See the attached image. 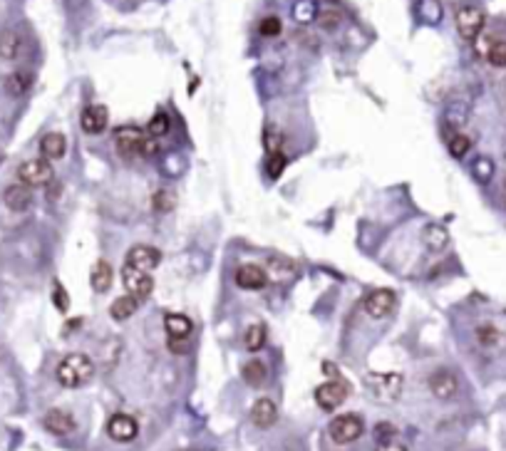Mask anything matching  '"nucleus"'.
<instances>
[{"instance_id": "1", "label": "nucleus", "mask_w": 506, "mask_h": 451, "mask_svg": "<svg viewBox=\"0 0 506 451\" xmlns=\"http://www.w3.org/2000/svg\"><path fill=\"white\" fill-rule=\"evenodd\" d=\"M55 374H57V382L63 384V387H68V389L82 387V384L90 382L92 374H95V362H92L87 355H82V352H72V355H68L60 365H57Z\"/></svg>"}, {"instance_id": "2", "label": "nucleus", "mask_w": 506, "mask_h": 451, "mask_svg": "<svg viewBox=\"0 0 506 451\" xmlns=\"http://www.w3.org/2000/svg\"><path fill=\"white\" fill-rule=\"evenodd\" d=\"M365 387L377 402H395L402 392V374L397 372H370Z\"/></svg>"}, {"instance_id": "3", "label": "nucleus", "mask_w": 506, "mask_h": 451, "mask_svg": "<svg viewBox=\"0 0 506 451\" xmlns=\"http://www.w3.org/2000/svg\"><path fill=\"white\" fill-rule=\"evenodd\" d=\"M365 432V424L358 414H340L330 422V439L335 444H353Z\"/></svg>"}, {"instance_id": "4", "label": "nucleus", "mask_w": 506, "mask_h": 451, "mask_svg": "<svg viewBox=\"0 0 506 451\" xmlns=\"http://www.w3.org/2000/svg\"><path fill=\"white\" fill-rule=\"evenodd\" d=\"M17 176H20V184L25 187H47L52 184V166L47 159H30V161L20 164V169H17Z\"/></svg>"}, {"instance_id": "5", "label": "nucleus", "mask_w": 506, "mask_h": 451, "mask_svg": "<svg viewBox=\"0 0 506 451\" xmlns=\"http://www.w3.org/2000/svg\"><path fill=\"white\" fill-rule=\"evenodd\" d=\"M144 141H147V134H144L139 127H120L114 132V144H117V152L122 157L132 159L139 157L144 149Z\"/></svg>"}, {"instance_id": "6", "label": "nucleus", "mask_w": 506, "mask_h": 451, "mask_svg": "<svg viewBox=\"0 0 506 451\" xmlns=\"http://www.w3.org/2000/svg\"><path fill=\"white\" fill-rule=\"evenodd\" d=\"M457 30L464 40H477L484 30V10L477 6H461L457 10Z\"/></svg>"}, {"instance_id": "7", "label": "nucleus", "mask_w": 506, "mask_h": 451, "mask_svg": "<svg viewBox=\"0 0 506 451\" xmlns=\"http://www.w3.org/2000/svg\"><path fill=\"white\" fill-rule=\"evenodd\" d=\"M347 392H350V389H347V384L342 382V379H330V382L320 384V387L315 389V402H318L320 409L333 412V409H338V406L347 399Z\"/></svg>"}, {"instance_id": "8", "label": "nucleus", "mask_w": 506, "mask_h": 451, "mask_svg": "<svg viewBox=\"0 0 506 451\" xmlns=\"http://www.w3.org/2000/svg\"><path fill=\"white\" fill-rule=\"evenodd\" d=\"M122 283H125L127 295H132V298H137V300L149 298L154 290L152 276L137 271V268H132V265H125V268H122Z\"/></svg>"}, {"instance_id": "9", "label": "nucleus", "mask_w": 506, "mask_h": 451, "mask_svg": "<svg viewBox=\"0 0 506 451\" xmlns=\"http://www.w3.org/2000/svg\"><path fill=\"white\" fill-rule=\"evenodd\" d=\"M107 434L112 436L114 441L127 444V441L137 439L139 424H137V419L129 417V414H114V417L107 422Z\"/></svg>"}, {"instance_id": "10", "label": "nucleus", "mask_w": 506, "mask_h": 451, "mask_svg": "<svg viewBox=\"0 0 506 451\" xmlns=\"http://www.w3.org/2000/svg\"><path fill=\"white\" fill-rule=\"evenodd\" d=\"M159 263H161V253L157 248H152V246H134L127 253V260H125V265H132V268H137L142 273L154 271Z\"/></svg>"}, {"instance_id": "11", "label": "nucleus", "mask_w": 506, "mask_h": 451, "mask_svg": "<svg viewBox=\"0 0 506 451\" xmlns=\"http://www.w3.org/2000/svg\"><path fill=\"white\" fill-rule=\"evenodd\" d=\"M365 312L370 317H385L393 312L395 308V293L393 290H385V288H377L365 298Z\"/></svg>"}, {"instance_id": "12", "label": "nucleus", "mask_w": 506, "mask_h": 451, "mask_svg": "<svg viewBox=\"0 0 506 451\" xmlns=\"http://www.w3.org/2000/svg\"><path fill=\"white\" fill-rule=\"evenodd\" d=\"M236 285L241 290H261L268 285V273L261 265H241L236 271Z\"/></svg>"}, {"instance_id": "13", "label": "nucleus", "mask_w": 506, "mask_h": 451, "mask_svg": "<svg viewBox=\"0 0 506 451\" xmlns=\"http://www.w3.org/2000/svg\"><path fill=\"white\" fill-rule=\"evenodd\" d=\"M276 419H278V406H276L274 399L268 397H261L256 404L251 406V422L256 424L258 429H268L274 427Z\"/></svg>"}, {"instance_id": "14", "label": "nucleus", "mask_w": 506, "mask_h": 451, "mask_svg": "<svg viewBox=\"0 0 506 451\" xmlns=\"http://www.w3.org/2000/svg\"><path fill=\"white\" fill-rule=\"evenodd\" d=\"M42 427L55 436H68V434H72L74 419L70 417L65 409H50V412L42 417Z\"/></svg>"}, {"instance_id": "15", "label": "nucleus", "mask_w": 506, "mask_h": 451, "mask_svg": "<svg viewBox=\"0 0 506 451\" xmlns=\"http://www.w3.org/2000/svg\"><path fill=\"white\" fill-rule=\"evenodd\" d=\"M3 201L10 211H28L33 206V189L25 184H13L3 193Z\"/></svg>"}, {"instance_id": "16", "label": "nucleus", "mask_w": 506, "mask_h": 451, "mask_svg": "<svg viewBox=\"0 0 506 451\" xmlns=\"http://www.w3.org/2000/svg\"><path fill=\"white\" fill-rule=\"evenodd\" d=\"M107 122H109V114H107V107H102V104H92L80 117V125L87 134H100V132H104Z\"/></svg>"}, {"instance_id": "17", "label": "nucleus", "mask_w": 506, "mask_h": 451, "mask_svg": "<svg viewBox=\"0 0 506 451\" xmlns=\"http://www.w3.org/2000/svg\"><path fill=\"white\" fill-rule=\"evenodd\" d=\"M429 389H432V395L439 397V399H450V397L457 395V377L450 370H437L429 377Z\"/></svg>"}, {"instance_id": "18", "label": "nucleus", "mask_w": 506, "mask_h": 451, "mask_svg": "<svg viewBox=\"0 0 506 451\" xmlns=\"http://www.w3.org/2000/svg\"><path fill=\"white\" fill-rule=\"evenodd\" d=\"M40 152H42V159L57 161V159H63L65 152H68V139L60 132H50V134H45L40 139Z\"/></svg>"}, {"instance_id": "19", "label": "nucleus", "mask_w": 506, "mask_h": 451, "mask_svg": "<svg viewBox=\"0 0 506 451\" xmlns=\"http://www.w3.org/2000/svg\"><path fill=\"white\" fill-rule=\"evenodd\" d=\"M23 50V38L17 30H3L0 33V60H15Z\"/></svg>"}, {"instance_id": "20", "label": "nucleus", "mask_w": 506, "mask_h": 451, "mask_svg": "<svg viewBox=\"0 0 506 451\" xmlns=\"http://www.w3.org/2000/svg\"><path fill=\"white\" fill-rule=\"evenodd\" d=\"M422 241H425V246L429 251L439 253V251H444L450 246V233H447V228H442V226L429 223L425 231H422Z\"/></svg>"}, {"instance_id": "21", "label": "nucleus", "mask_w": 506, "mask_h": 451, "mask_svg": "<svg viewBox=\"0 0 506 451\" xmlns=\"http://www.w3.org/2000/svg\"><path fill=\"white\" fill-rule=\"evenodd\" d=\"M241 377H244L246 384L251 387H263L268 382V367L263 365L261 360H251L241 367Z\"/></svg>"}, {"instance_id": "22", "label": "nucleus", "mask_w": 506, "mask_h": 451, "mask_svg": "<svg viewBox=\"0 0 506 451\" xmlns=\"http://www.w3.org/2000/svg\"><path fill=\"white\" fill-rule=\"evenodd\" d=\"M90 283L97 293H107L109 285H112V265L107 260H97V265L92 268Z\"/></svg>"}, {"instance_id": "23", "label": "nucleus", "mask_w": 506, "mask_h": 451, "mask_svg": "<svg viewBox=\"0 0 506 451\" xmlns=\"http://www.w3.org/2000/svg\"><path fill=\"white\" fill-rule=\"evenodd\" d=\"M164 327L166 333H169L171 340H179V338H189V333H191V320H189L187 315H166L164 317Z\"/></svg>"}, {"instance_id": "24", "label": "nucleus", "mask_w": 506, "mask_h": 451, "mask_svg": "<svg viewBox=\"0 0 506 451\" xmlns=\"http://www.w3.org/2000/svg\"><path fill=\"white\" fill-rule=\"evenodd\" d=\"M137 308H139L137 298H132V295H122V298H117L112 303L109 315H112L114 320H127V317H132L134 312H137Z\"/></svg>"}, {"instance_id": "25", "label": "nucleus", "mask_w": 506, "mask_h": 451, "mask_svg": "<svg viewBox=\"0 0 506 451\" xmlns=\"http://www.w3.org/2000/svg\"><path fill=\"white\" fill-rule=\"evenodd\" d=\"M30 85H33V77H30V72H10L6 77V92L10 97L25 95V92L30 90Z\"/></svg>"}, {"instance_id": "26", "label": "nucleus", "mask_w": 506, "mask_h": 451, "mask_svg": "<svg viewBox=\"0 0 506 451\" xmlns=\"http://www.w3.org/2000/svg\"><path fill=\"white\" fill-rule=\"evenodd\" d=\"M244 345H246V350H251V352L261 350L263 345H266V325H261V322H253V325L246 330Z\"/></svg>"}, {"instance_id": "27", "label": "nucleus", "mask_w": 506, "mask_h": 451, "mask_svg": "<svg viewBox=\"0 0 506 451\" xmlns=\"http://www.w3.org/2000/svg\"><path fill=\"white\" fill-rule=\"evenodd\" d=\"M318 23H320V28H325V30H335L338 25L342 23V13L338 10V8L328 6L318 13Z\"/></svg>"}, {"instance_id": "28", "label": "nucleus", "mask_w": 506, "mask_h": 451, "mask_svg": "<svg viewBox=\"0 0 506 451\" xmlns=\"http://www.w3.org/2000/svg\"><path fill=\"white\" fill-rule=\"evenodd\" d=\"M147 132H149V136H152V139H157V136H164L166 132H169V117H166L164 112H157L152 119H149Z\"/></svg>"}, {"instance_id": "29", "label": "nucleus", "mask_w": 506, "mask_h": 451, "mask_svg": "<svg viewBox=\"0 0 506 451\" xmlns=\"http://www.w3.org/2000/svg\"><path fill=\"white\" fill-rule=\"evenodd\" d=\"M263 144H266L268 154H278L280 147H283V134L278 132V127H266V132H263Z\"/></svg>"}, {"instance_id": "30", "label": "nucleus", "mask_w": 506, "mask_h": 451, "mask_svg": "<svg viewBox=\"0 0 506 451\" xmlns=\"http://www.w3.org/2000/svg\"><path fill=\"white\" fill-rule=\"evenodd\" d=\"M469 147H472V139H469V136L466 134H454L450 139V154L454 159H461L464 157L466 152H469Z\"/></svg>"}, {"instance_id": "31", "label": "nucleus", "mask_w": 506, "mask_h": 451, "mask_svg": "<svg viewBox=\"0 0 506 451\" xmlns=\"http://www.w3.org/2000/svg\"><path fill=\"white\" fill-rule=\"evenodd\" d=\"M420 15L425 17L427 23H437L442 17V8H439L437 0H422L420 3Z\"/></svg>"}, {"instance_id": "32", "label": "nucleus", "mask_w": 506, "mask_h": 451, "mask_svg": "<svg viewBox=\"0 0 506 451\" xmlns=\"http://www.w3.org/2000/svg\"><path fill=\"white\" fill-rule=\"evenodd\" d=\"M174 203H177V198L171 196L169 191H159L152 196V209L159 211V214H166V211L174 209Z\"/></svg>"}, {"instance_id": "33", "label": "nucleus", "mask_w": 506, "mask_h": 451, "mask_svg": "<svg viewBox=\"0 0 506 451\" xmlns=\"http://www.w3.org/2000/svg\"><path fill=\"white\" fill-rule=\"evenodd\" d=\"M487 57H489V63L494 68H506V42H494L487 52Z\"/></svg>"}, {"instance_id": "34", "label": "nucleus", "mask_w": 506, "mask_h": 451, "mask_svg": "<svg viewBox=\"0 0 506 451\" xmlns=\"http://www.w3.org/2000/svg\"><path fill=\"white\" fill-rule=\"evenodd\" d=\"M285 164H288V159H285L280 152L271 154V157H268V176H271V179H278V176L283 174Z\"/></svg>"}, {"instance_id": "35", "label": "nucleus", "mask_w": 506, "mask_h": 451, "mask_svg": "<svg viewBox=\"0 0 506 451\" xmlns=\"http://www.w3.org/2000/svg\"><path fill=\"white\" fill-rule=\"evenodd\" d=\"M258 30H261L263 38H276V35H280V20L276 15L263 17L261 25H258Z\"/></svg>"}, {"instance_id": "36", "label": "nucleus", "mask_w": 506, "mask_h": 451, "mask_svg": "<svg viewBox=\"0 0 506 451\" xmlns=\"http://www.w3.org/2000/svg\"><path fill=\"white\" fill-rule=\"evenodd\" d=\"M447 122H450L454 129H459L461 125L466 122V109H464V104H454V107L447 112Z\"/></svg>"}, {"instance_id": "37", "label": "nucleus", "mask_w": 506, "mask_h": 451, "mask_svg": "<svg viewBox=\"0 0 506 451\" xmlns=\"http://www.w3.org/2000/svg\"><path fill=\"white\" fill-rule=\"evenodd\" d=\"M52 303L57 305V310L65 312L70 308V298L68 293H65V288L60 285V283H55V290H52Z\"/></svg>"}, {"instance_id": "38", "label": "nucleus", "mask_w": 506, "mask_h": 451, "mask_svg": "<svg viewBox=\"0 0 506 451\" xmlns=\"http://www.w3.org/2000/svg\"><path fill=\"white\" fill-rule=\"evenodd\" d=\"M477 338H479V342H482V345H494L496 340H499V333H496L491 325H482L477 330Z\"/></svg>"}, {"instance_id": "39", "label": "nucleus", "mask_w": 506, "mask_h": 451, "mask_svg": "<svg viewBox=\"0 0 506 451\" xmlns=\"http://www.w3.org/2000/svg\"><path fill=\"white\" fill-rule=\"evenodd\" d=\"M491 171H494V169H491V164L487 161V159H479V161L474 164V174H477L479 179L487 181V179H489V176H491Z\"/></svg>"}, {"instance_id": "40", "label": "nucleus", "mask_w": 506, "mask_h": 451, "mask_svg": "<svg viewBox=\"0 0 506 451\" xmlns=\"http://www.w3.org/2000/svg\"><path fill=\"white\" fill-rule=\"evenodd\" d=\"M169 347H171V352H189V340L187 338H179V340H171L169 338Z\"/></svg>"}, {"instance_id": "41", "label": "nucleus", "mask_w": 506, "mask_h": 451, "mask_svg": "<svg viewBox=\"0 0 506 451\" xmlns=\"http://www.w3.org/2000/svg\"><path fill=\"white\" fill-rule=\"evenodd\" d=\"M157 152H159V144H157V139L147 136V141H144V149H142V157H154Z\"/></svg>"}, {"instance_id": "42", "label": "nucleus", "mask_w": 506, "mask_h": 451, "mask_svg": "<svg viewBox=\"0 0 506 451\" xmlns=\"http://www.w3.org/2000/svg\"><path fill=\"white\" fill-rule=\"evenodd\" d=\"M375 451H407V449H404L402 444H397V441L390 439V441H380Z\"/></svg>"}, {"instance_id": "43", "label": "nucleus", "mask_w": 506, "mask_h": 451, "mask_svg": "<svg viewBox=\"0 0 506 451\" xmlns=\"http://www.w3.org/2000/svg\"><path fill=\"white\" fill-rule=\"evenodd\" d=\"M0 360H3V352H0Z\"/></svg>"}]
</instances>
